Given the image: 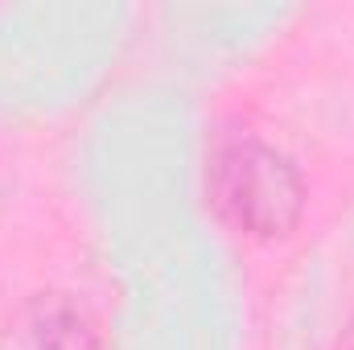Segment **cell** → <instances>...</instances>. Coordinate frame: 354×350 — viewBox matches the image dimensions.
<instances>
[{"mask_svg":"<svg viewBox=\"0 0 354 350\" xmlns=\"http://www.w3.org/2000/svg\"><path fill=\"white\" fill-rule=\"evenodd\" d=\"M214 206L248 235H280L301 214L297 169L260 140H227L210 165Z\"/></svg>","mask_w":354,"mask_h":350,"instance_id":"cell-1","label":"cell"},{"mask_svg":"<svg viewBox=\"0 0 354 350\" xmlns=\"http://www.w3.org/2000/svg\"><path fill=\"white\" fill-rule=\"evenodd\" d=\"M12 350H99V347H95V334L83 322V313H75L66 305H50V309L33 313L25 322Z\"/></svg>","mask_w":354,"mask_h":350,"instance_id":"cell-2","label":"cell"},{"mask_svg":"<svg viewBox=\"0 0 354 350\" xmlns=\"http://www.w3.org/2000/svg\"><path fill=\"white\" fill-rule=\"evenodd\" d=\"M334 350H354V326L342 334V338H338V342H334Z\"/></svg>","mask_w":354,"mask_h":350,"instance_id":"cell-3","label":"cell"}]
</instances>
